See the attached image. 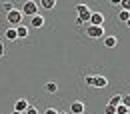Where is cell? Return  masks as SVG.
Segmentation results:
<instances>
[{"mask_svg":"<svg viewBox=\"0 0 130 114\" xmlns=\"http://www.w3.org/2000/svg\"><path fill=\"white\" fill-rule=\"evenodd\" d=\"M76 14H78L76 24H88V22H90V14H92V10H90L86 4H76Z\"/></svg>","mask_w":130,"mask_h":114,"instance_id":"1","label":"cell"},{"mask_svg":"<svg viewBox=\"0 0 130 114\" xmlns=\"http://www.w3.org/2000/svg\"><path fill=\"white\" fill-rule=\"evenodd\" d=\"M22 16H36L38 14V2H32V0H28V2H24L22 4Z\"/></svg>","mask_w":130,"mask_h":114,"instance_id":"2","label":"cell"},{"mask_svg":"<svg viewBox=\"0 0 130 114\" xmlns=\"http://www.w3.org/2000/svg\"><path fill=\"white\" fill-rule=\"evenodd\" d=\"M6 20H8V24H12V28H16V26L22 24V12L14 8V10H10V12L6 14Z\"/></svg>","mask_w":130,"mask_h":114,"instance_id":"3","label":"cell"},{"mask_svg":"<svg viewBox=\"0 0 130 114\" xmlns=\"http://www.w3.org/2000/svg\"><path fill=\"white\" fill-rule=\"evenodd\" d=\"M86 36L88 38H104V28L102 26H86Z\"/></svg>","mask_w":130,"mask_h":114,"instance_id":"4","label":"cell"},{"mask_svg":"<svg viewBox=\"0 0 130 114\" xmlns=\"http://www.w3.org/2000/svg\"><path fill=\"white\" fill-rule=\"evenodd\" d=\"M88 24H90V26H102V24H104V16H102L100 12H92Z\"/></svg>","mask_w":130,"mask_h":114,"instance_id":"5","label":"cell"},{"mask_svg":"<svg viewBox=\"0 0 130 114\" xmlns=\"http://www.w3.org/2000/svg\"><path fill=\"white\" fill-rule=\"evenodd\" d=\"M28 106H30V104H28V100H26V98H18L16 104H14V110H16V112H20V114H24Z\"/></svg>","mask_w":130,"mask_h":114,"instance_id":"6","label":"cell"},{"mask_svg":"<svg viewBox=\"0 0 130 114\" xmlns=\"http://www.w3.org/2000/svg\"><path fill=\"white\" fill-rule=\"evenodd\" d=\"M70 112L72 114H82L84 112V102H82V100H74V102L70 104Z\"/></svg>","mask_w":130,"mask_h":114,"instance_id":"7","label":"cell"},{"mask_svg":"<svg viewBox=\"0 0 130 114\" xmlns=\"http://www.w3.org/2000/svg\"><path fill=\"white\" fill-rule=\"evenodd\" d=\"M102 42H104V46H106V48H114V46L118 44V38H116V36H106V34H104Z\"/></svg>","mask_w":130,"mask_h":114,"instance_id":"8","label":"cell"},{"mask_svg":"<svg viewBox=\"0 0 130 114\" xmlns=\"http://www.w3.org/2000/svg\"><path fill=\"white\" fill-rule=\"evenodd\" d=\"M30 26H32V28H42V26H44V18L40 16V14L32 16L30 18Z\"/></svg>","mask_w":130,"mask_h":114,"instance_id":"9","label":"cell"},{"mask_svg":"<svg viewBox=\"0 0 130 114\" xmlns=\"http://www.w3.org/2000/svg\"><path fill=\"white\" fill-rule=\"evenodd\" d=\"M44 92L56 94V92H58V84H56V82H46V84H44Z\"/></svg>","mask_w":130,"mask_h":114,"instance_id":"10","label":"cell"},{"mask_svg":"<svg viewBox=\"0 0 130 114\" xmlns=\"http://www.w3.org/2000/svg\"><path fill=\"white\" fill-rule=\"evenodd\" d=\"M104 86H108V80L104 76H94V88H104Z\"/></svg>","mask_w":130,"mask_h":114,"instance_id":"11","label":"cell"},{"mask_svg":"<svg viewBox=\"0 0 130 114\" xmlns=\"http://www.w3.org/2000/svg\"><path fill=\"white\" fill-rule=\"evenodd\" d=\"M16 36L18 38H26V36H28V26H24V24L16 26Z\"/></svg>","mask_w":130,"mask_h":114,"instance_id":"12","label":"cell"},{"mask_svg":"<svg viewBox=\"0 0 130 114\" xmlns=\"http://www.w3.org/2000/svg\"><path fill=\"white\" fill-rule=\"evenodd\" d=\"M108 104L114 106V108H116V106H120V104H122V94H114V96H110Z\"/></svg>","mask_w":130,"mask_h":114,"instance_id":"13","label":"cell"},{"mask_svg":"<svg viewBox=\"0 0 130 114\" xmlns=\"http://www.w3.org/2000/svg\"><path fill=\"white\" fill-rule=\"evenodd\" d=\"M4 36H6V40H12V42H14V40H18V36H16V28H12V26H10V28L4 32Z\"/></svg>","mask_w":130,"mask_h":114,"instance_id":"14","label":"cell"},{"mask_svg":"<svg viewBox=\"0 0 130 114\" xmlns=\"http://www.w3.org/2000/svg\"><path fill=\"white\" fill-rule=\"evenodd\" d=\"M40 6H42V8H46V10H52V8L56 6V0H42V2H40Z\"/></svg>","mask_w":130,"mask_h":114,"instance_id":"15","label":"cell"},{"mask_svg":"<svg viewBox=\"0 0 130 114\" xmlns=\"http://www.w3.org/2000/svg\"><path fill=\"white\" fill-rule=\"evenodd\" d=\"M128 18H130V12H126V10H120L118 12V20L120 22H128Z\"/></svg>","mask_w":130,"mask_h":114,"instance_id":"16","label":"cell"},{"mask_svg":"<svg viewBox=\"0 0 130 114\" xmlns=\"http://www.w3.org/2000/svg\"><path fill=\"white\" fill-rule=\"evenodd\" d=\"M116 114H130V110L124 104H120V106H116Z\"/></svg>","mask_w":130,"mask_h":114,"instance_id":"17","label":"cell"},{"mask_svg":"<svg viewBox=\"0 0 130 114\" xmlns=\"http://www.w3.org/2000/svg\"><path fill=\"white\" fill-rule=\"evenodd\" d=\"M120 6H122V10L130 12V0H122V2H120Z\"/></svg>","mask_w":130,"mask_h":114,"instance_id":"18","label":"cell"},{"mask_svg":"<svg viewBox=\"0 0 130 114\" xmlns=\"http://www.w3.org/2000/svg\"><path fill=\"white\" fill-rule=\"evenodd\" d=\"M2 6H4V10H6V14H8L10 10H14V4H12V2H4Z\"/></svg>","mask_w":130,"mask_h":114,"instance_id":"19","label":"cell"},{"mask_svg":"<svg viewBox=\"0 0 130 114\" xmlns=\"http://www.w3.org/2000/svg\"><path fill=\"white\" fill-rule=\"evenodd\" d=\"M122 104H124V106H126V108L130 110V94H126V96H122Z\"/></svg>","mask_w":130,"mask_h":114,"instance_id":"20","label":"cell"},{"mask_svg":"<svg viewBox=\"0 0 130 114\" xmlns=\"http://www.w3.org/2000/svg\"><path fill=\"white\" fill-rule=\"evenodd\" d=\"M104 112H106V114H116V108H114V106H110V104H106Z\"/></svg>","mask_w":130,"mask_h":114,"instance_id":"21","label":"cell"},{"mask_svg":"<svg viewBox=\"0 0 130 114\" xmlns=\"http://www.w3.org/2000/svg\"><path fill=\"white\" fill-rule=\"evenodd\" d=\"M84 82H86L88 86H94V76H86V78H84Z\"/></svg>","mask_w":130,"mask_h":114,"instance_id":"22","label":"cell"},{"mask_svg":"<svg viewBox=\"0 0 130 114\" xmlns=\"http://www.w3.org/2000/svg\"><path fill=\"white\" fill-rule=\"evenodd\" d=\"M24 114H38V110H36L34 106H28V108H26V112H24Z\"/></svg>","mask_w":130,"mask_h":114,"instance_id":"23","label":"cell"},{"mask_svg":"<svg viewBox=\"0 0 130 114\" xmlns=\"http://www.w3.org/2000/svg\"><path fill=\"white\" fill-rule=\"evenodd\" d=\"M44 114H58V110H54V108H46Z\"/></svg>","mask_w":130,"mask_h":114,"instance_id":"24","label":"cell"},{"mask_svg":"<svg viewBox=\"0 0 130 114\" xmlns=\"http://www.w3.org/2000/svg\"><path fill=\"white\" fill-rule=\"evenodd\" d=\"M4 56V44H2V40H0V58Z\"/></svg>","mask_w":130,"mask_h":114,"instance_id":"25","label":"cell"},{"mask_svg":"<svg viewBox=\"0 0 130 114\" xmlns=\"http://www.w3.org/2000/svg\"><path fill=\"white\" fill-rule=\"evenodd\" d=\"M126 26H128V28H130V18H128V22H126Z\"/></svg>","mask_w":130,"mask_h":114,"instance_id":"26","label":"cell"},{"mask_svg":"<svg viewBox=\"0 0 130 114\" xmlns=\"http://www.w3.org/2000/svg\"><path fill=\"white\" fill-rule=\"evenodd\" d=\"M12 114H20V112H16V110H12Z\"/></svg>","mask_w":130,"mask_h":114,"instance_id":"27","label":"cell"},{"mask_svg":"<svg viewBox=\"0 0 130 114\" xmlns=\"http://www.w3.org/2000/svg\"><path fill=\"white\" fill-rule=\"evenodd\" d=\"M58 114H68V112H62V110H60V112H58Z\"/></svg>","mask_w":130,"mask_h":114,"instance_id":"28","label":"cell"}]
</instances>
